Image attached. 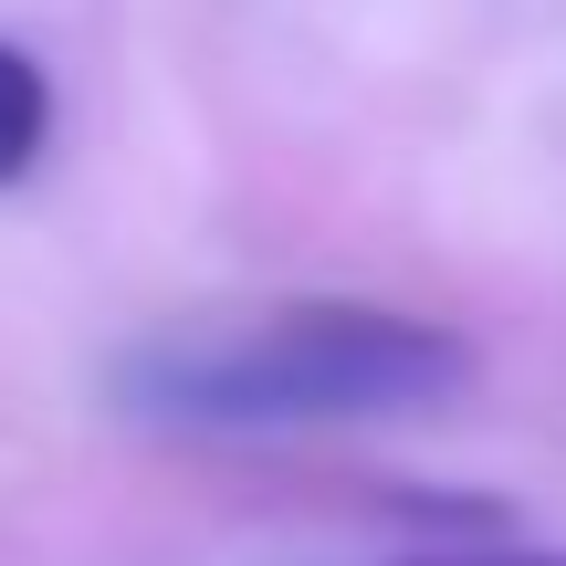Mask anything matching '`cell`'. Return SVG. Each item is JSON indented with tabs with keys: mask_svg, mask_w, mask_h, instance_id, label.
<instances>
[{
	"mask_svg": "<svg viewBox=\"0 0 566 566\" xmlns=\"http://www.w3.org/2000/svg\"><path fill=\"white\" fill-rule=\"evenodd\" d=\"M430 566H566V556H430Z\"/></svg>",
	"mask_w": 566,
	"mask_h": 566,
	"instance_id": "cell-3",
	"label": "cell"
},
{
	"mask_svg": "<svg viewBox=\"0 0 566 566\" xmlns=\"http://www.w3.org/2000/svg\"><path fill=\"white\" fill-rule=\"evenodd\" d=\"M53 147V74L21 42H0V189H21Z\"/></svg>",
	"mask_w": 566,
	"mask_h": 566,
	"instance_id": "cell-2",
	"label": "cell"
},
{
	"mask_svg": "<svg viewBox=\"0 0 566 566\" xmlns=\"http://www.w3.org/2000/svg\"><path fill=\"white\" fill-rule=\"evenodd\" d=\"M472 388V336L367 294L210 304L105 367V399L168 441H294V430L420 420Z\"/></svg>",
	"mask_w": 566,
	"mask_h": 566,
	"instance_id": "cell-1",
	"label": "cell"
}]
</instances>
